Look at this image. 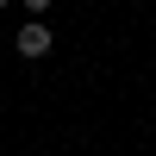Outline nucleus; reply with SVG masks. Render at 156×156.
<instances>
[{"mask_svg": "<svg viewBox=\"0 0 156 156\" xmlns=\"http://www.w3.org/2000/svg\"><path fill=\"white\" fill-rule=\"evenodd\" d=\"M50 44H56V37H50V25H19V37H12V50H19L25 62L50 56Z\"/></svg>", "mask_w": 156, "mask_h": 156, "instance_id": "obj_1", "label": "nucleus"}, {"mask_svg": "<svg viewBox=\"0 0 156 156\" xmlns=\"http://www.w3.org/2000/svg\"><path fill=\"white\" fill-rule=\"evenodd\" d=\"M25 12H50V0H25Z\"/></svg>", "mask_w": 156, "mask_h": 156, "instance_id": "obj_2", "label": "nucleus"}, {"mask_svg": "<svg viewBox=\"0 0 156 156\" xmlns=\"http://www.w3.org/2000/svg\"><path fill=\"white\" fill-rule=\"evenodd\" d=\"M0 6H6V0H0Z\"/></svg>", "mask_w": 156, "mask_h": 156, "instance_id": "obj_3", "label": "nucleus"}]
</instances>
